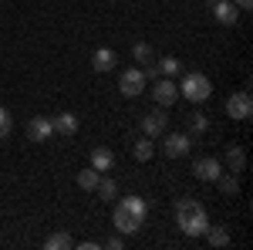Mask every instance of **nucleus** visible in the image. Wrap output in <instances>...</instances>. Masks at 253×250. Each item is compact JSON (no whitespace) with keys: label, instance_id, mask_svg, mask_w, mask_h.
Listing matches in <instances>:
<instances>
[{"label":"nucleus","instance_id":"1","mask_svg":"<svg viewBox=\"0 0 253 250\" xmlns=\"http://www.w3.org/2000/svg\"><path fill=\"white\" fill-rule=\"evenodd\" d=\"M145 216H149V203L142 196H125V200H118L112 220H115V230L128 237V233H138L145 227Z\"/></svg>","mask_w":253,"mask_h":250},{"label":"nucleus","instance_id":"2","mask_svg":"<svg viewBox=\"0 0 253 250\" xmlns=\"http://www.w3.org/2000/svg\"><path fill=\"white\" fill-rule=\"evenodd\" d=\"M175 223H179V230L186 233V237H203L206 227H210V216L203 210V203L199 200H179L175 203Z\"/></svg>","mask_w":253,"mask_h":250},{"label":"nucleus","instance_id":"3","mask_svg":"<svg viewBox=\"0 0 253 250\" xmlns=\"http://www.w3.org/2000/svg\"><path fill=\"white\" fill-rule=\"evenodd\" d=\"M179 95H186L189 101H206V98L213 95V85H210V78L199 75V71H189V75L182 78V85H179Z\"/></svg>","mask_w":253,"mask_h":250},{"label":"nucleus","instance_id":"4","mask_svg":"<svg viewBox=\"0 0 253 250\" xmlns=\"http://www.w3.org/2000/svg\"><path fill=\"white\" fill-rule=\"evenodd\" d=\"M145 71L142 68H128V71H122V78H118V88L125 92L128 98H135V95H142L145 92Z\"/></svg>","mask_w":253,"mask_h":250},{"label":"nucleus","instance_id":"5","mask_svg":"<svg viewBox=\"0 0 253 250\" xmlns=\"http://www.w3.org/2000/svg\"><path fill=\"white\" fill-rule=\"evenodd\" d=\"M226 115L247 122V118L253 115V98L247 95V92H233V95L226 98Z\"/></svg>","mask_w":253,"mask_h":250},{"label":"nucleus","instance_id":"6","mask_svg":"<svg viewBox=\"0 0 253 250\" xmlns=\"http://www.w3.org/2000/svg\"><path fill=\"white\" fill-rule=\"evenodd\" d=\"M193 173H196V179H203V183H216L219 173H223V166H219V159H213V155H203V159L193 162Z\"/></svg>","mask_w":253,"mask_h":250},{"label":"nucleus","instance_id":"7","mask_svg":"<svg viewBox=\"0 0 253 250\" xmlns=\"http://www.w3.org/2000/svg\"><path fill=\"white\" fill-rule=\"evenodd\" d=\"M189 149H193L189 135H182V132L166 135V146H162V152L169 155V159H182V155H189Z\"/></svg>","mask_w":253,"mask_h":250},{"label":"nucleus","instance_id":"8","mask_svg":"<svg viewBox=\"0 0 253 250\" xmlns=\"http://www.w3.org/2000/svg\"><path fill=\"white\" fill-rule=\"evenodd\" d=\"M152 98H156L159 105L166 108V105L179 101V85H175L172 78H162V81H156V85H152Z\"/></svg>","mask_w":253,"mask_h":250},{"label":"nucleus","instance_id":"9","mask_svg":"<svg viewBox=\"0 0 253 250\" xmlns=\"http://www.w3.org/2000/svg\"><path fill=\"white\" fill-rule=\"evenodd\" d=\"M51 135H54V122H51V118L38 115V118L27 122V139H31V142H47Z\"/></svg>","mask_w":253,"mask_h":250},{"label":"nucleus","instance_id":"10","mask_svg":"<svg viewBox=\"0 0 253 250\" xmlns=\"http://www.w3.org/2000/svg\"><path fill=\"white\" fill-rule=\"evenodd\" d=\"M142 129H145L149 139H159V135L169 129V115H166L162 108H156V112H149V115L142 118Z\"/></svg>","mask_w":253,"mask_h":250},{"label":"nucleus","instance_id":"11","mask_svg":"<svg viewBox=\"0 0 253 250\" xmlns=\"http://www.w3.org/2000/svg\"><path fill=\"white\" fill-rule=\"evenodd\" d=\"M213 17L219 20V24H236V17H240V7H236L233 0H213Z\"/></svg>","mask_w":253,"mask_h":250},{"label":"nucleus","instance_id":"12","mask_svg":"<svg viewBox=\"0 0 253 250\" xmlns=\"http://www.w3.org/2000/svg\"><path fill=\"white\" fill-rule=\"evenodd\" d=\"M91 64H95V71H112L118 64V58H115L112 48H98L95 54H91Z\"/></svg>","mask_w":253,"mask_h":250},{"label":"nucleus","instance_id":"13","mask_svg":"<svg viewBox=\"0 0 253 250\" xmlns=\"http://www.w3.org/2000/svg\"><path fill=\"white\" fill-rule=\"evenodd\" d=\"M91 166H95L98 173H108V169L115 166V155H112V149H105V146L91 149Z\"/></svg>","mask_w":253,"mask_h":250},{"label":"nucleus","instance_id":"14","mask_svg":"<svg viewBox=\"0 0 253 250\" xmlns=\"http://www.w3.org/2000/svg\"><path fill=\"white\" fill-rule=\"evenodd\" d=\"M54 122V132L58 135H75L78 132V115H71V112H61L58 118H51Z\"/></svg>","mask_w":253,"mask_h":250},{"label":"nucleus","instance_id":"15","mask_svg":"<svg viewBox=\"0 0 253 250\" xmlns=\"http://www.w3.org/2000/svg\"><path fill=\"white\" fill-rule=\"evenodd\" d=\"M226 162H230V169H233V173H243V166H247L243 146H230V149H226Z\"/></svg>","mask_w":253,"mask_h":250},{"label":"nucleus","instance_id":"16","mask_svg":"<svg viewBox=\"0 0 253 250\" xmlns=\"http://www.w3.org/2000/svg\"><path fill=\"white\" fill-rule=\"evenodd\" d=\"M98 179H101V173H98L95 166H88V169H81V173H78V186L91 193V190L98 186Z\"/></svg>","mask_w":253,"mask_h":250},{"label":"nucleus","instance_id":"17","mask_svg":"<svg viewBox=\"0 0 253 250\" xmlns=\"http://www.w3.org/2000/svg\"><path fill=\"white\" fill-rule=\"evenodd\" d=\"M132 54H135V61L142 64V68L156 64V51H152V44H145V41H142V44H135V51H132Z\"/></svg>","mask_w":253,"mask_h":250},{"label":"nucleus","instance_id":"18","mask_svg":"<svg viewBox=\"0 0 253 250\" xmlns=\"http://www.w3.org/2000/svg\"><path fill=\"white\" fill-rule=\"evenodd\" d=\"M152 152H156V146H152V139H149V135H145V139H138L135 149H132V155H135L138 162H149V159H152Z\"/></svg>","mask_w":253,"mask_h":250},{"label":"nucleus","instance_id":"19","mask_svg":"<svg viewBox=\"0 0 253 250\" xmlns=\"http://www.w3.org/2000/svg\"><path fill=\"white\" fill-rule=\"evenodd\" d=\"M44 247L47 250H68V247H75V240H71V233H51L44 240Z\"/></svg>","mask_w":253,"mask_h":250},{"label":"nucleus","instance_id":"20","mask_svg":"<svg viewBox=\"0 0 253 250\" xmlns=\"http://www.w3.org/2000/svg\"><path fill=\"white\" fill-rule=\"evenodd\" d=\"M203 237H206L213 247H226V244H230V233L223 230V227H206V233H203Z\"/></svg>","mask_w":253,"mask_h":250},{"label":"nucleus","instance_id":"21","mask_svg":"<svg viewBox=\"0 0 253 250\" xmlns=\"http://www.w3.org/2000/svg\"><path fill=\"white\" fill-rule=\"evenodd\" d=\"M98 196H101V200H118V183L115 179H98Z\"/></svg>","mask_w":253,"mask_h":250},{"label":"nucleus","instance_id":"22","mask_svg":"<svg viewBox=\"0 0 253 250\" xmlns=\"http://www.w3.org/2000/svg\"><path fill=\"white\" fill-rule=\"evenodd\" d=\"M156 64H159V75H166V78H175L179 71H182L179 58H162V61H156Z\"/></svg>","mask_w":253,"mask_h":250},{"label":"nucleus","instance_id":"23","mask_svg":"<svg viewBox=\"0 0 253 250\" xmlns=\"http://www.w3.org/2000/svg\"><path fill=\"white\" fill-rule=\"evenodd\" d=\"M206 129H210V118L203 115V112H193V115H189V132H193V135H203Z\"/></svg>","mask_w":253,"mask_h":250},{"label":"nucleus","instance_id":"24","mask_svg":"<svg viewBox=\"0 0 253 250\" xmlns=\"http://www.w3.org/2000/svg\"><path fill=\"white\" fill-rule=\"evenodd\" d=\"M216 183H219V190L226 193V196H233V193L240 190V179H236V173H230V176L219 173V179H216Z\"/></svg>","mask_w":253,"mask_h":250},{"label":"nucleus","instance_id":"25","mask_svg":"<svg viewBox=\"0 0 253 250\" xmlns=\"http://www.w3.org/2000/svg\"><path fill=\"white\" fill-rule=\"evenodd\" d=\"M10 129H14V118H10V112H7V108H0V139H7V135H10Z\"/></svg>","mask_w":253,"mask_h":250},{"label":"nucleus","instance_id":"26","mask_svg":"<svg viewBox=\"0 0 253 250\" xmlns=\"http://www.w3.org/2000/svg\"><path fill=\"white\" fill-rule=\"evenodd\" d=\"M105 247H112V250H122V247H125V240H122V237H112V240H108Z\"/></svg>","mask_w":253,"mask_h":250},{"label":"nucleus","instance_id":"27","mask_svg":"<svg viewBox=\"0 0 253 250\" xmlns=\"http://www.w3.org/2000/svg\"><path fill=\"white\" fill-rule=\"evenodd\" d=\"M233 3L240 7V10H250V3H253V0H233Z\"/></svg>","mask_w":253,"mask_h":250}]
</instances>
